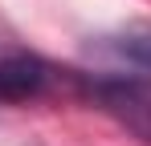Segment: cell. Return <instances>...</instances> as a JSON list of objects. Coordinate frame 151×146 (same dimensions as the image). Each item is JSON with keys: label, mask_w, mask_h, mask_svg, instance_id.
Here are the masks:
<instances>
[{"label": "cell", "mask_w": 151, "mask_h": 146, "mask_svg": "<svg viewBox=\"0 0 151 146\" xmlns=\"http://www.w3.org/2000/svg\"><path fill=\"white\" fill-rule=\"evenodd\" d=\"M82 94L90 97L98 110L127 126L135 138L151 142V94L143 81H127V77H110V73H90L82 77Z\"/></svg>", "instance_id": "6da1fadb"}, {"label": "cell", "mask_w": 151, "mask_h": 146, "mask_svg": "<svg viewBox=\"0 0 151 146\" xmlns=\"http://www.w3.org/2000/svg\"><path fill=\"white\" fill-rule=\"evenodd\" d=\"M53 81V69L25 49H0V101L41 97Z\"/></svg>", "instance_id": "3957f363"}, {"label": "cell", "mask_w": 151, "mask_h": 146, "mask_svg": "<svg viewBox=\"0 0 151 146\" xmlns=\"http://www.w3.org/2000/svg\"><path fill=\"white\" fill-rule=\"evenodd\" d=\"M110 77H127V81H151V24H131V28H119L110 37H98L94 49Z\"/></svg>", "instance_id": "7a4b0ae2"}]
</instances>
